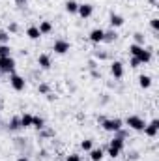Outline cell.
Returning <instances> with one entry per match:
<instances>
[{
  "mask_svg": "<svg viewBox=\"0 0 159 161\" xmlns=\"http://www.w3.org/2000/svg\"><path fill=\"white\" fill-rule=\"evenodd\" d=\"M4 56H11V47L9 45H0V58H4Z\"/></svg>",
  "mask_w": 159,
  "mask_h": 161,
  "instance_id": "cell-24",
  "label": "cell"
},
{
  "mask_svg": "<svg viewBox=\"0 0 159 161\" xmlns=\"http://www.w3.org/2000/svg\"><path fill=\"white\" fill-rule=\"evenodd\" d=\"M125 124H127V127H129V129H133V131H142V129H144V125H146L144 118H140V116H137V114L127 116V118H125Z\"/></svg>",
  "mask_w": 159,
  "mask_h": 161,
  "instance_id": "cell-2",
  "label": "cell"
},
{
  "mask_svg": "<svg viewBox=\"0 0 159 161\" xmlns=\"http://www.w3.org/2000/svg\"><path fill=\"white\" fill-rule=\"evenodd\" d=\"M69 49H71V45H69V41H66V40H56L52 43V51L56 54H66Z\"/></svg>",
  "mask_w": 159,
  "mask_h": 161,
  "instance_id": "cell-6",
  "label": "cell"
},
{
  "mask_svg": "<svg viewBox=\"0 0 159 161\" xmlns=\"http://www.w3.org/2000/svg\"><path fill=\"white\" fill-rule=\"evenodd\" d=\"M139 84H140V88H144V90L150 88V86H152V77H150V75H140V77H139Z\"/></svg>",
  "mask_w": 159,
  "mask_h": 161,
  "instance_id": "cell-19",
  "label": "cell"
},
{
  "mask_svg": "<svg viewBox=\"0 0 159 161\" xmlns=\"http://www.w3.org/2000/svg\"><path fill=\"white\" fill-rule=\"evenodd\" d=\"M135 43H137V45H142V43H144V34L137 32V34H135Z\"/></svg>",
  "mask_w": 159,
  "mask_h": 161,
  "instance_id": "cell-27",
  "label": "cell"
},
{
  "mask_svg": "<svg viewBox=\"0 0 159 161\" xmlns=\"http://www.w3.org/2000/svg\"><path fill=\"white\" fill-rule=\"evenodd\" d=\"M107 154L111 156V159H116V158L120 156V150H116V148H112V146H109V148H107Z\"/></svg>",
  "mask_w": 159,
  "mask_h": 161,
  "instance_id": "cell-25",
  "label": "cell"
},
{
  "mask_svg": "<svg viewBox=\"0 0 159 161\" xmlns=\"http://www.w3.org/2000/svg\"><path fill=\"white\" fill-rule=\"evenodd\" d=\"M9 129H11V131L21 129V122H19V118H13V120L9 122Z\"/></svg>",
  "mask_w": 159,
  "mask_h": 161,
  "instance_id": "cell-26",
  "label": "cell"
},
{
  "mask_svg": "<svg viewBox=\"0 0 159 161\" xmlns=\"http://www.w3.org/2000/svg\"><path fill=\"white\" fill-rule=\"evenodd\" d=\"M88 38L92 43H103V38H105V30L103 28H94L90 34H88Z\"/></svg>",
  "mask_w": 159,
  "mask_h": 161,
  "instance_id": "cell-7",
  "label": "cell"
},
{
  "mask_svg": "<svg viewBox=\"0 0 159 161\" xmlns=\"http://www.w3.org/2000/svg\"><path fill=\"white\" fill-rule=\"evenodd\" d=\"M26 36H28V38H30V40H40L41 38V32H40V28H38V26H34V25H32V26H28V28H26Z\"/></svg>",
  "mask_w": 159,
  "mask_h": 161,
  "instance_id": "cell-14",
  "label": "cell"
},
{
  "mask_svg": "<svg viewBox=\"0 0 159 161\" xmlns=\"http://www.w3.org/2000/svg\"><path fill=\"white\" fill-rule=\"evenodd\" d=\"M38 66H40L41 69H49V68L52 66L51 56H49V54H40V56H38Z\"/></svg>",
  "mask_w": 159,
  "mask_h": 161,
  "instance_id": "cell-12",
  "label": "cell"
},
{
  "mask_svg": "<svg viewBox=\"0 0 159 161\" xmlns=\"http://www.w3.org/2000/svg\"><path fill=\"white\" fill-rule=\"evenodd\" d=\"M103 156H105V154H103L101 148H92V150H90V159L92 161H101Z\"/></svg>",
  "mask_w": 159,
  "mask_h": 161,
  "instance_id": "cell-17",
  "label": "cell"
},
{
  "mask_svg": "<svg viewBox=\"0 0 159 161\" xmlns=\"http://www.w3.org/2000/svg\"><path fill=\"white\" fill-rule=\"evenodd\" d=\"M77 13H79L82 19H88V17H92V13H94V6H92V4H79Z\"/></svg>",
  "mask_w": 159,
  "mask_h": 161,
  "instance_id": "cell-9",
  "label": "cell"
},
{
  "mask_svg": "<svg viewBox=\"0 0 159 161\" xmlns=\"http://www.w3.org/2000/svg\"><path fill=\"white\" fill-rule=\"evenodd\" d=\"M142 49H144V45H137V43H131L127 51H129V54H131V56H139V53H140Z\"/></svg>",
  "mask_w": 159,
  "mask_h": 161,
  "instance_id": "cell-20",
  "label": "cell"
},
{
  "mask_svg": "<svg viewBox=\"0 0 159 161\" xmlns=\"http://www.w3.org/2000/svg\"><path fill=\"white\" fill-rule=\"evenodd\" d=\"M80 148H82L84 152H90V150L94 148V141H92V139H84V141L80 142Z\"/></svg>",
  "mask_w": 159,
  "mask_h": 161,
  "instance_id": "cell-23",
  "label": "cell"
},
{
  "mask_svg": "<svg viewBox=\"0 0 159 161\" xmlns=\"http://www.w3.org/2000/svg\"><path fill=\"white\" fill-rule=\"evenodd\" d=\"M101 127L109 133H118L123 127V122L120 118H101Z\"/></svg>",
  "mask_w": 159,
  "mask_h": 161,
  "instance_id": "cell-1",
  "label": "cell"
},
{
  "mask_svg": "<svg viewBox=\"0 0 159 161\" xmlns=\"http://www.w3.org/2000/svg\"><path fill=\"white\" fill-rule=\"evenodd\" d=\"M32 127H36V129H43V127H45V120H43L41 116H34V118H32Z\"/></svg>",
  "mask_w": 159,
  "mask_h": 161,
  "instance_id": "cell-22",
  "label": "cell"
},
{
  "mask_svg": "<svg viewBox=\"0 0 159 161\" xmlns=\"http://www.w3.org/2000/svg\"><path fill=\"white\" fill-rule=\"evenodd\" d=\"M17 161H28V158H26V156H19V159Z\"/></svg>",
  "mask_w": 159,
  "mask_h": 161,
  "instance_id": "cell-34",
  "label": "cell"
},
{
  "mask_svg": "<svg viewBox=\"0 0 159 161\" xmlns=\"http://www.w3.org/2000/svg\"><path fill=\"white\" fill-rule=\"evenodd\" d=\"M64 6H66L68 13H77V9H79V2H75V0H68Z\"/></svg>",
  "mask_w": 159,
  "mask_h": 161,
  "instance_id": "cell-18",
  "label": "cell"
},
{
  "mask_svg": "<svg viewBox=\"0 0 159 161\" xmlns=\"http://www.w3.org/2000/svg\"><path fill=\"white\" fill-rule=\"evenodd\" d=\"M116 38H118V34H116V32H114V28H112V30L105 32V38H103V41H107V43H112V41H116Z\"/></svg>",
  "mask_w": 159,
  "mask_h": 161,
  "instance_id": "cell-21",
  "label": "cell"
},
{
  "mask_svg": "<svg viewBox=\"0 0 159 161\" xmlns=\"http://www.w3.org/2000/svg\"><path fill=\"white\" fill-rule=\"evenodd\" d=\"M38 28H40L41 36H45V34H51V32H52V25H51V21H41Z\"/></svg>",
  "mask_w": 159,
  "mask_h": 161,
  "instance_id": "cell-16",
  "label": "cell"
},
{
  "mask_svg": "<svg viewBox=\"0 0 159 161\" xmlns=\"http://www.w3.org/2000/svg\"><path fill=\"white\" fill-rule=\"evenodd\" d=\"M150 26H152L154 30H159V19L157 17H152V19H150Z\"/></svg>",
  "mask_w": 159,
  "mask_h": 161,
  "instance_id": "cell-28",
  "label": "cell"
},
{
  "mask_svg": "<svg viewBox=\"0 0 159 161\" xmlns=\"http://www.w3.org/2000/svg\"><path fill=\"white\" fill-rule=\"evenodd\" d=\"M137 58H139L140 66H142V64H150V62H152V51H150V49H142Z\"/></svg>",
  "mask_w": 159,
  "mask_h": 161,
  "instance_id": "cell-11",
  "label": "cell"
},
{
  "mask_svg": "<svg viewBox=\"0 0 159 161\" xmlns=\"http://www.w3.org/2000/svg\"><path fill=\"white\" fill-rule=\"evenodd\" d=\"M32 114H28V113H25L23 116H19V122H21V127L23 129H26V127H32Z\"/></svg>",
  "mask_w": 159,
  "mask_h": 161,
  "instance_id": "cell-15",
  "label": "cell"
},
{
  "mask_svg": "<svg viewBox=\"0 0 159 161\" xmlns=\"http://www.w3.org/2000/svg\"><path fill=\"white\" fill-rule=\"evenodd\" d=\"M109 146H112V148H116V150L122 152V150L125 148V141H123V137H118V135H116V137L109 142Z\"/></svg>",
  "mask_w": 159,
  "mask_h": 161,
  "instance_id": "cell-13",
  "label": "cell"
},
{
  "mask_svg": "<svg viewBox=\"0 0 159 161\" xmlns=\"http://www.w3.org/2000/svg\"><path fill=\"white\" fill-rule=\"evenodd\" d=\"M0 73H2V71H0Z\"/></svg>",
  "mask_w": 159,
  "mask_h": 161,
  "instance_id": "cell-35",
  "label": "cell"
},
{
  "mask_svg": "<svg viewBox=\"0 0 159 161\" xmlns=\"http://www.w3.org/2000/svg\"><path fill=\"white\" fill-rule=\"evenodd\" d=\"M8 38H9V36H8L6 32H2V30H0V43H4V41H8Z\"/></svg>",
  "mask_w": 159,
  "mask_h": 161,
  "instance_id": "cell-33",
  "label": "cell"
},
{
  "mask_svg": "<svg viewBox=\"0 0 159 161\" xmlns=\"http://www.w3.org/2000/svg\"><path fill=\"white\" fill-rule=\"evenodd\" d=\"M8 30H9V32H17V30H19V26H17V23H11V25L8 26Z\"/></svg>",
  "mask_w": 159,
  "mask_h": 161,
  "instance_id": "cell-32",
  "label": "cell"
},
{
  "mask_svg": "<svg viewBox=\"0 0 159 161\" xmlns=\"http://www.w3.org/2000/svg\"><path fill=\"white\" fill-rule=\"evenodd\" d=\"M111 73H112L114 79H122V77H123V64L118 62V60H114V62L111 64Z\"/></svg>",
  "mask_w": 159,
  "mask_h": 161,
  "instance_id": "cell-8",
  "label": "cell"
},
{
  "mask_svg": "<svg viewBox=\"0 0 159 161\" xmlns=\"http://www.w3.org/2000/svg\"><path fill=\"white\" fill-rule=\"evenodd\" d=\"M129 66H131V68H139V66H140L139 58H137V56H131V60H129Z\"/></svg>",
  "mask_w": 159,
  "mask_h": 161,
  "instance_id": "cell-30",
  "label": "cell"
},
{
  "mask_svg": "<svg viewBox=\"0 0 159 161\" xmlns=\"http://www.w3.org/2000/svg\"><path fill=\"white\" fill-rule=\"evenodd\" d=\"M9 84H11V88H13L15 92H23V90L26 88L25 77H21V75H17V73H11V75H9Z\"/></svg>",
  "mask_w": 159,
  "mask_h": 161,
  "instance_id": "cell-3",
  "label": "cell"
},
{
  "mask_svg": "<svg viewBox=\"0 0 159 161\" xmlns=\"http://www.w3.org/2000/svg\"><path fill=\"white\" fill-rule=\"evenodd\" d=\"M66 161H80V156L79 154H69V156L66 158Z\"/></svg>",
  "mask_w": 159,
  "mask_h": 161,
  "instance_id": "cell-31",
  "label": "cell"
},
{
  "mask_svg": "<svg viewBox=\"0 0 159 161\" xmlns=\"http://www.w3.org/2000/svg\"><path fill=\"white\" fill-rule=\"evenodd\" d=\"M112 161H114V159H112Z\"/></svg>",
  "mask_w": 159,
  "mask_h": 161,
  "instance_id": "cell-36",
  "label": "cell"
},
{
  "mask_svg": "<svg viewBox=\"0 0 159 161\" xmlns=\"http://www.w3.org/2000/svg\"><path fill=\"white\" fill-rule=\"evenodd\" d=\"M38 92H40V94H45V96H47V94H49V84H45V82H43V84H40Z\"/></svg>",
  "mask_w": 159,
  "mask_h": 161,
  "instance_id": "cell-29",
  "label": "cell"
},
{
  "mask_svg": "<svg viewBox=\"0 0 159 161\" xmlns=\"http://www.w3.org/2000/svg\"><path fill=\"white\" fill-rule=\"evenodd\" d=\"M109 23H111L112 28H120V26L125 23V19H123L120 13H111V15H109Z\"/></svg>",
  "mask_w": 159,
  "mask_h": 161,
  "instance_id": "cell-10",
  "label": "cell"
},
{
  "mask_svg": "<svg viewBox=\"0 0 159 161\" xmlns=\"http://www.w3.org/2000/svg\"><path fill=\"white\" fill-rule=\"evenodd\" d=\"M0 71H4V73H13L15 71V60H13V56L0 58Z\"/></svg>",
  "mask_w": 159,
  "mask_h": 161,
  "instance_id": "cell-5",
  "label": "cell"
},
{
  "mask_svg": "<svg viewBox=\"0 0 159 161\" xmlns=\"http://www.w3.org/2000/svg\"><path fill=\"white\" fill-rule=\"evenodd\" d=\"M144 135L146 137H150V139H154V137H157V133H159V120L157 118H154L152 122H148L146 125H144Z\"/></svg>",
  "mask_w": 159,
  "mask_h": 161,
  "instance_id": "cell-4",
  "label": "cell"
}]
</instances>
